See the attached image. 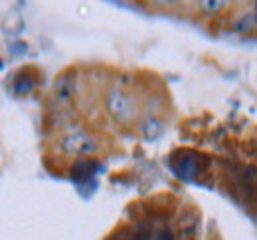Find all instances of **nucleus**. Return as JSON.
<instances>
[{
  "label": "nucleus",
  "instance_id": "1",
  "mask_svg": "<svg viewBox=\"0 0 257 240\" xmlns=\"http://www.w3.org/2000/svg\"><path fill=\"white\" fill-rule=\"evenodd\" d=\"M105 109L119 125H133L139 117V103L133 94L121 88H111L105 96Z\"/></svg>",
  "mask_w": 257,
  "mask_h": 240
},
{
  "label": "nucleus",
  "instance_id": "2",
  "mask_svg": "<svg viewBox=\"0 0 257 240\" xmlns=\"http://www.w3.org/2000/svg\"><path fill=\"white\" fill-rule=\"evenodd\" d=\"M58 149L67 157H93L101 151V141L89 131L73 129L60 137Z\"/></svg>",
  "mask_w": 257,
  "mask_h": 240
},
{
  "label": "nucleus",
  "instance_id": "3",
  "mask_svg": "<svg viewBox=\"0 0 257 240\" xmlns=\"http://www.w3.org/2000/svg\"><path fill=\"white\" fill-rule=\"evenodd\" d=\"M235 0H192L194 12L202 18H220L231 10Z\"/></svg>",
  "mask_w": 257,
  "mask_h": 240
},
{
  "label": "nucleus",
  "instance_id": "4",
  "mask_svg": "<svg viewBox=\"0 0 257 240\" xmlns=\"http://www.w3.org/2000/svg\"><path fill=\"white\" fill-rule=\"evenodd\" d=\"M255 24H257V18H255V6L253 4L249 6V10L243 8L241 12H233L231 18H229V30H233L235 34H241V36L253 34L255 32Z\"/></svg>",
  "mask_w": 257,
  "mask_h": 240
},
{
  "label": "nucleus",
  "instance_id": "5",
  "mask_svg": "<svg viewBox=\"0 0 257 240\" xmlns=\"http://www.w3.org/2000/svg\"><path fill=\"white\" fill-rule=\"evenodd\" d=\"M141 131H143V135L147 139H155V137H159V133L162 131V125L157 121V119H153V117H147L141 125Z\"/></svg>",
  "mask_w": 257,
  "mask_h": 240
},
{
  "label": "nucleus",
  "instance_id": "6",
  "mask_svg": "<svg viewBox=\"0 0 257 240\" xmlns=\"http://www.w3.org/2000/svg\"><path fill=\"white\" fill-rule=\"evenodd\" d=\"M153 8H159V10H178L182 6H190L192 0H149Z\"/></svg>",
  "mask_w": 257,
  "mask_h": 240
}]
</instances>
